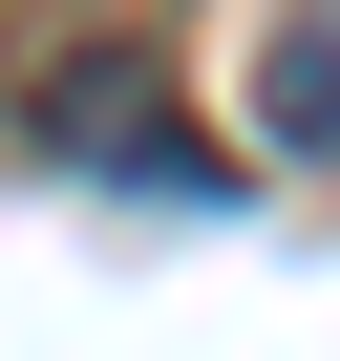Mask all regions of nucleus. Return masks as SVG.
Wrapping results in <instances>:
<instances>
[{
	"mask_svg": "<svg viewBox=\"0 0 340 361\" xmlns=\"http://www.w3.org/2000/svg\"><path fill=\"white\" fill-rule=\"evenodd\" d=\"M43 149H85V170H149V192H213V149L170 128V85H149V64H107V43H85V64H43Z\"/></svg>",
	"mask_w": 340,
	"mask_h": 361,
	"instance_id": "f257e3e1",
	"label": "nucleus"
},
{
	"mask_svg": "<svg viewBox=\"0 0 340 361\" xmlns=\"http://www.w3.org/2000/svg\"><path fill=\"white\" fill-rule=\"evenodd\" d=\"M277 149L340 170V0H319V22H277Z\"/></svg>",
	"mask_w": 340,
	"mask_h": 361,
	"instance_id": "f03ea898",
	"label": "nucleus"
}]
</instances>
